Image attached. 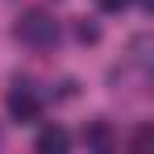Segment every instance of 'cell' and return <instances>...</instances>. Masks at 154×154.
Masks as SVG:
<instances>
[{"instance_id":"8992f818","label":"cell","mask_w":154,"mask_h":154,"mask_svg":"<svg viewBox=\"0 0 154 154\" xmlns=\"http://www.w3.org/2000/svg\"><path fill=\"white\" fill-rule=\"evenodd\" d=\"M125 4H129V0H100V8H104V13H121Z\"/></svg>"},{"instance_id":"7a4b0ae2","label":"cell","mask_w":154,"mask_h":154,"mask_svg":"<svg viewBox=\"0 0 154 154\" xmlns=\"http://www.w3.org/2000/svg\"><path fill=\"white\" fill-rule=\"evenodd\" d=\"M8 112H13L17 121H38V112H42L38 92H33L29 83H17V88L8 92Z\"/></svg>"},{"instance_id":"277c9868","label":"cell","mask_w":154,"mask_h":154,"mask_svg":"<svg viewBox=\"0 0 154 154\" xmlns=\"http://www.w3.org/2000/svg\"><path fill=\"white\" fill-rule=\"evenodd\" d=\"M83 137H88V146H96V150H108V146H112V133H108V125H104V121H92Z\"/></svg>"},{"instance_id":"5b68a950","label":"cell","mask_w":154,"mask_h":154,"mask_svg":"<svg viewBox=\"0 0 154 154\" xmlns=\"http://www.w3.org/2000/svg\"><path fill=\"white\" fill-rule=\"evenodd\" d=\"M75 33H79V42H96V38H100V29H96V25H88V21H83Z\"/></svg>"},{"instance_id":"3957f363","label":"cell","mask_w":154,"mask_h":154,"mask_svg":"<svg viewBox=\"0 0 154 154\" xmlns=\"http://www.w3.org/2000/svg\"><path fill=\"white\" fill-rule=\"evenodd\" d=\"M67 146H71V137H67V129H58V125H46L38 133V150L42 154H63Z\"/></svg>"},{"instance_id":"6da1fadb","label":"cell","mask_w":154,"mask_h":154,"mask_svg":"<svg viewBox=\"0 0 154 154\" xmlns=\"http://www.w3.org/2000/svg\"><path fill=\"white\" fill-rule=\"evenodd\" d=\"M17 38L25 46H54L58 42V21H54L50 13H42V8H29V13H21V21H17Z\"/></svg>"}]
</instances>
